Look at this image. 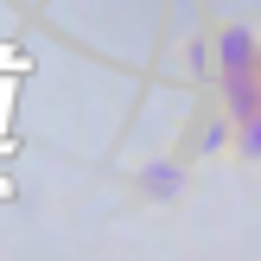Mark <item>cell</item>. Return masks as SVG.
<instances>
[{"label":"cell","instance_id":"cell-1","mask_svg":"<svg viewBox=\"0 0 261 261\" xmlns=\"http://www.w3.org/2000/svg\"><path fill=\"white\" fill-rule=\"evenodd\" d=\"M191 185H198V166L178 160L172 147H166V153H147L140 166H127V172H121L127 204H140V211H178V204L191 198Z\"/></svg>","mask_w":261,"mask_h":261},{"label":"cell","instance_id":"cell-2","mask_svg":"<svg viewBox=\"0 0 261 261\" xmlns=\"http://www.w3.org/2000/svg\"><path fill=\"white\" fill-rule=\"evenodd\" d=\"M204 51H211V76L217 70H249L261 76V38H255V25L249 19H204Z\"/></svg>","mask_w":261,"mask_h":261},{"label":"cell","instance_id":"cell-3","mask_svg":"<svg viewBox=\"0 0 261 261\" xmlns=\"http://www.w3.org/2000/svg\"><path fill=\"white\" fill-rule=\"evenodd\" d=\"M172 153H178V160H191V166H204V160H229V115L217 109L211 96H198V109H191L185 134L172 140Z\"/></svg>","mask_w":261,"mask_h":261},{"label":"cell","instance_id":"cell-4","mask_svg":"<svg viewBox=\"0 0 261 261\" xmlns=\"http://www.w3.org/2000/svg\"><path fill=\"white\" fill-rule=\"evenodd\" d=\"M261 160V115L229 121V166H255Z\"/></svg>","mask_w":261,"mask_h":261}]
</instances>
